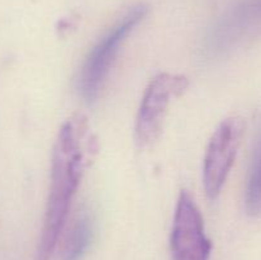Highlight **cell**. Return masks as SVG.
I'll use <instances>...</instances> for the list:
<instances>
[{
	"label": "cell",
	"instance_id": "1",
	"mask_svg": "<svg viewBox=\"0 0 261 260\" xmlns=\"http://www.w3.org/2000/svg\"><path fill=\"white\" fill-rule=\"evenodd\" d=\"M96 152V138L84 115L61 125L51 158V178L36 260H50L69 217V208L83 173Z\"/></svg>",
	"mask_w": 261,
	"mask_h": 260
},
{
	"label": "cell",
	"instance_id": "2",
	"mask_svg": "<svg viewBox=\"0 0 261 260\" xmlns=\"http://www.w3.org/2000/svg\"><path fill=\"white\" fill-rule=\"evenodd\" d=\"M147 13V5L138 4L133 7L89 51L78 81L81 96L87 103L92 105L97 101L122 43L144 19Z\"/></svg>",
	"mask_w": 261,
	"mask_h": 260
},
{
	"label": "cell",
	"instance_id": "3",
	"mask_svg": "<svg viewBox=\"0 0 261 260\" xmlns=\"http://www.w3.org/2000/svg\"><path fill=\"white\" fill-rule=\"evenodd\" d=\"M189 79L182 74L160 73L149 82L143 94L135 121V143L147 149L160 139L171 99L188 89Z\"/></svg>",
	"mask_w": 261,
	"mask_h": 260
},
{
	"label": "cell",
	"instance_id": "4",
	"mask_svg": "<svg viewBox=\"0 0 261 260\" xmlns=\"http://www.w3.org/2000/svg\"><path fill=\"white\" fill-rule=\"evenodd\" d=\"M244 134L241 117L224 119L212 134L206 147L203 166L204 190L209 199H216L221 194L239 152Z\"/></svg>",
	"mask_w": 261,
	"mask_h": 260
},
{
	"label": "cell",
	"instance_id": "5",
	"mask_svg": "<svg viewBox=\"0 0 261 260\" xmlns=\"http://www.w3.org/2000/svg\"><path fill=\"white\" fill-rule=\"evenodd\" d=\"M172 260H209L212 241L205 233L203 217L188 190H181L171 229Z\"/></svg>",
	"mask_w": 261,
	"mask_h": 260
},
{
	"label": "cell",
	"instance_id": "6",
	"mask_svg": "<svg viewBox=\"0 0 261 260\" xmlns=\"http://www.w3.org/2000/svg\"><path fill=\"white\" fill-rule=\"evenodd\" d=\"M93 233V216L88 209H79L70 222L65 224L61 233V260H82L91 246Z\"/></svg>",
	"mask_w": 261,
	"mask_h": 260
},
{
	"label": "cell",
	"instance_id": "7",
	"mask_svg": "<svg viewBox=\"0 0 261 260\" xmlns=\"http://www.w3.org/2000/svg\"><path fill=\"white\" fill-rule=\"evenodd\" d=\"M245 208L252 217L261 214V138L255 148L250 166L245 191Z\"/></svg>",
	"mask_w": 261,
	"mask_h": 260
}]
</instances>
